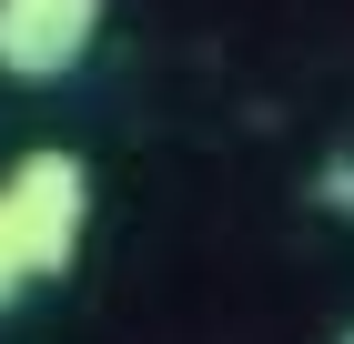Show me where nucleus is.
Returning <instances> with one entry per match:
<instances>
[{"label": "nucleus", "instance_id": "obj_3", "mask_svg": "<svg viewBox=\"0 0 354 344\" xmlns=\"http://www.w3.org/2000/svg\"><path fill=\"white\" fill-rule=\"evenodd\" d=\"M344 344H354V334H344Z\"/></svg>", "mask_w": 354, "mask_h": 344}, {"label": "nucleus", "instance_id": "obj_1", "mask_svg": "<svg viewBox=\"0 0 354 344\" xmlns=\"http://www.w3.org/2000/svg\"><path fill=\"white\" fill-rule=\"evenodd\" d=\"M82 233H91V162L82 152H21L0 172V314L30 284L71 273Z\"/></svg>", "mask_w": 354, "mask_h": 344}, {"label": "nucleus", "instance_id": "obj_2", "mask_svg": "<svg viewBox=\"0 0 354 344\" xmlns=\"http://www.w3.org/2000/svg\"><path fill=\"white\" fill-rule=\"evenodd\" d=\"M111 0H0V81H71L102 41Z\"/></svg>", "mask_w": 354, "mask_h": 344}]
</instances>
